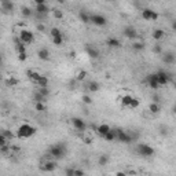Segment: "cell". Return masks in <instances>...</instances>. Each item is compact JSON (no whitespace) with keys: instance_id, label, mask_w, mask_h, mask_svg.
Returning a JSON list of instances; mask_svg holds the SVG:
<instances>
[{"instance_id":"60d3db41","label":"cell","mask_w":176,"mask_h":176,"mask_svg":"<svg viewBox=\"0 0 176 176\" xmlns=\"http://www.w3.org/2000/svg\"><path fill=\"white\" fill-rule=\"evenodd\" d=\"M52 14H54V18H56V20H61V18H63V14L61 10H54L52 11Z\"/></svg>"},{"instance_id":"ffe728a7","label":"cell","mask_w":176,"mask_h":176,"mask_svg":"<svg viewBox=\"0 0 176 176\" xmlns=\"http://www.w3.org/2000/svg\"><path fill=\"white\" fill-rule=\"evenodd\" d=\"M151 36H153V39L156 41H160V40H162L165 37V32L162 29H154L153 33H151Z\"/></svg>"},{"instance_id":"9c48e42d","label":"cell","mask_w":176,"mask_h":176,"mask_svg":"<svg viewBox=\"0 0 176 176\" xmlns=\"http://www.w3.org/2000/svg\"><path fill=\"white\" fill-rule=\"evenodd\" d=\"M72 124L77 132H84L87 129V124H85V121L83 118H77V117L72 118Z\"/></svg>"},{"instance_id":"5bb4252c","label":"cell","mask_w":176,"mask_h":176,"mask_svg":"<svg viewBox=\"0 0 176 176\" xmlns=\"http://www.w3.org/2000/svg\"><path fill=\"white\" fill-rule=\"evenodd\" d=\"M157 76H158V84L160 85H166L168 83H169V80H171V77H169V74L166 72H158L157 73Z\"/></svg>"},{"instance_id":"b9f144b4","label":"cell","mask_w":176,"mask_h":176,"mask_svg":"<svg viewBox=\"0 0 176 176\" xmlns=\"http://www.w3.org/2000/svg\"><path fill=\"white\" fill-rule=\"evenodd\" d=\"M7 142H8V138H6L3 134L0 135V146H7Z\"/></svg>"},{"instance_id":"603a6c76","label":"cell","mask_w":176,"mask_h":176,"mask_svg":"<svg viewBox=\"0 0 176 176\" xmlns=\"http://www.w3.org/2000/svg\"><path fill=\"white\" fill-rule=\"evenodd\" d=\"M36 11H37V14H40V15H46V14H48L50 8H48V6H47L46 3L44 4H37Z\"/></svg>"},{"instance_id":"1f68e13d","label":"cell","mask_w":176,"mask_h":176,"mask_svg":"<svg viewBox=\"0 0 176 176\" xmlns=\"http://www.w3.org/2000/svg\"><path fill=\"white\" fill-rule=\"evenodd\" d=\"M109 162V157L106 156V154H102L101 157H99V160H98V164L101 166H105V165H108Z\"/></svg>"},{"instance_id":"7a4b0ae2","label":"cell","mask_w":176,"mask_h":176,"mask_svg":"<svg viewBox=\"0 0 176 176\" xmlns=\"http://www.w3.org/2000/svg\"><path fill=\"white\" fill-rule=\"evenodd\" d=\"M136 151H138V154H140L142 157H153L154 154H156V150H154L151 146L146 144V143H139L138 144Z\"/></svg>"},{"instance_id":"d6a6232c","label":"cell","mask_w":176,"mask_h":176,"mask_svg":"<svg viewBox=\"0 0 176 176\" xmlns=\"http://www.w3.org/2000/svg\"><path fill=\"white\" fill-rule=\"evenodd\" d=\"M35 109H36L39 113H43V111L46 110V102H36V105H35Z\"/></svg>"},{"instance_id":"8d00e7d4","label":"cell","mask_w":176,"mask_h":176,"mask_svg":"<svg viewBox=\"0 0 176 176\" xmlns=\"http://www.w3.org/2000/svg\"><path fill=\"white\" fill-rule=\"evenodd\" d=\"M139 105H140L139 99L134 98V99H132V102H131V105L128 106V109H132V110H134V109H138V108H139Z\"/></svg>"},{"instance_id":"ee69618b","label":"cell","mask_w":176,"mask_h":176,"mask_svg":"<svg viewBox=\"0 0 176 176\" xmlns=\"http://www.w3.org/2000/svg\"><path fill=\"white\" fill-rule=\"evenodd\" d=\"M26 58H28V55H26V52H21V54H18V59H20L21 62H25Z\"/></svg>"},{"instance_id":"4fadbf2b","label":"cell","mask_w":176,"mask_h":176,"mask_svg":"<svg viewBox=\"0 0 176 176\" xmlns=\"http://www.w3.org/2000/svg\"><path fill=\"white\" fill-rule=\"evenodd\" d=\"M2 8H3L4 14H13V11H14L13 0H3L2 2Z\"/></svg>"},{"instance_id":"f907efd6","label":"cell","mask_w":176,"mask_h":176,"mask_svg":"<svg viewBox=\"0 0 176 176\" xmlns=\"http://www.w3.org/2000/svg\"><path fill=\"white\" fill-rule=\"evenodd\" d=\"M33 2L36 3V6H37V4H44V3H46V0H33Z\"/></svg>"},{"instance_id":"ba28073f","label":"cell","mask_w":176,"mask_h":176,"mask_svg":"<svg viewBox=\"0 0 176 176\" xmlns=\"http://www.w3.org/2000/svg\"><path fill=\"white\" fill-rule=\"evenodd\" d=\"M116 134H117V140L118 142H121V143H131L132 142V136L131 135H128L125 131L123 129H116Z\"/></svg>"},{"instance_id":"2e32d148","label":"cell","mask_w":176,"mask_h":176,"mask_svg":"<svg viewBox=\"0 0 176 176\" xmlns=\"http://www.w3.org/2000/svg\"><path fill=\"white\" fill-rule=\"evenodd\" d=\"M109 131H111V128H110V125H109V124H101V125H98V127H96V134L101 135L102 138L108 134Z\"/></svg>"},{"instance_id":"44dd1931","label":"cell","mask_w":176,"mask_h":176,"mask_svg":"<svg viewBox=\"0 0 176 176\" xmlns=\"http://www.w3.org/2000/svg\"><path fill=\"white\" fill-rule=\"evenodd\" d=\"M37 56H39V59H41V61H47V59L50 58V51L47 48H40L39 51H37Z\"/></svg>"},{"instance_id":"7402d4cb","label":"cell","mask_w":176,"mask_h":176,"mask_svg":"<svg viewBox=\"0 0 176 176\" xmlns=\"http://www.w3.org/2000/svg\"><path fill=\"white\" fill-rule=\"evenodd\" d=\"M78 18H80V21L83 23H91V15L88 13H85V11H80L78 13Z\"/></svg>"},{"instance_id":"9a60e30c","label":"cell","mask_w":176,"mask_h":176,"mask_svg":"<svg viewBox=\"0 0 176 176\" xmlns=\"http://www.w3.org/2000/svg\"><path fill=\"white\" fill-rule=\"evenodd\" d=\"M26 76H28V78H29L30 81L35 83V84H37L39 78L41 77V74H40V73H37L36 70H32V69H29V70L26 72Z\"/></svg>"},{"instance_id":"3957f363","label":"cell","mask_w":176,"mask_h":176,"mask_svg":"<svg viewBox=\"0 0 176 176\" xmlns=\"http://www.w3.org/2000/svg\"><path fill=\"white\" fill-rule=\"evenodd\" d=\"M66 153V149L63 144L61 143H56V144H52L50 147V156L54 157V158H62Z\"/></svg>"},{"instance_id":"d590c367","label":"cell","mask_w":176,"mask_h":176,"mask_svg":"<svg viewBox=\"0 0 176 176\" xmlns=\"http://www.w3.org/2000/svg\"><path fill=\"white\" fill-rule=\"evenodd\" d=\"M88 76V73L85 72V70H81V72H78L77 76H76V80L77 81H83V80H85V77Z\"/></svg>"},{"instance_id":"277c9868","label":"cell","mask_w":176,"mask_h":176,"mask_svg":"<svg viewBox=\"0 0 176 176\" xmlns=\"http://www.w3.org/2000/svg\"><path fill=\"white\" fill-rule=\"evenodd\" d=\"M18 37L21 39V41H22L23 44H30V43L35 41V35H33V32H30V30H28V29L21 30Z\"/></svg>"},{"instance_id":"8fae6325","label":"cell","mask_w":176,"mask_h":176,"mask_svg":"<svg viewBox=\"0 0 176 176\" xmlns=\"http://www.w3.org/2000/svg\"><path fill=\"white\" fill-rule=\"evenodd\" d=\"M162 55V62L166 63V65H172V63L176 62V55L173 54V52L168 51V52H164V54H161Z\"/></svg>"},{"instance_id":"d4e9b609","label":"cell","mask_w":176,"mask_h":176,"mask_svg":"<svg viewBox=\"0 0 176 176\" xmlns=\"http://www.w3.org/2000/svg\"><path fill=\"white\" fill-rule=\"evenodd\" d=\"M103 139H105V140H108V142H113V140H116V139H117V134H116V129L109 131L108 134L103 136Z\"/></svg>"},{"instance_id":"681fc988","label":"cell","mask_w":176,"mask_h":176,"mask_svg":"<svg viewBox=\"0 0 176 176\" xmlns=\"http://www.w3.org/2000/svg\"><path fill=\"white\" fill-rule=\"evenodd\" d=\"M37 30H39V32H44V30H46V26L39 23V25H37Z\"/></svg>"},{"instance_id":"6da1fadb","label":"cell","mask_w":176,"mask_h":176,"mask_svg":"<svg viewBox=\"0 0 176 176\" xmlns=\"http://www.w3.org/2000/svg\"><path fill=\"white\" fill-rule=\"evenodd\" d=\"M36 128L32 127L30 124H28V123H25V124L20 125V128H18V131H17V136L20 138V139H28V138L33 136V135L36 134Z\"/></svg>"},{"instance_id":"cb8c5ba5","label":"cell","mask_w":176,"mask_h":176,"mask_svg":"<svg viewBox=\"0 0 176 176\" xmlns=\"http://www.w3.org/2000/svg\"><path fill=\"white\" fill-rule=\"evenodd\" d=\"M87 88H88V91H91V92H98L101 90V84L98 81H90Z\"/></svg>"},{"instance_id":"7dc6e473","label":"cell","mask_w":176,"mask_h":176,"mask_svg":"<svg viewBox=\"0 0 176 176\" xmlns=\"http://www.w3.org/2000/svg\"><path fill=\"white\" fill-rule=\"evenodd\" d=\"M2 134H3L6 138H8V139H11V138H13V134H10V131H3Z\"/></svg>"},{"instance_id":"ab89813d","label":"cell","mask_w":176,"mask_h":176,"mask_svg":"<svg viewBox=\"0 0 176 176\" xmlns=\"http://www.w3.org/2000/svg\"><path fill=\"white\" fill-rule=\"evenodd\" d=\"M81 101H83V103H85V105H91L92 103L91 96H88V95H83V96H81Z\"/></svg>"},{"instance_id":"f35d334b","label":"cell","mask_w":176,"mask_h":176,"mask_svg":"<svg viewBox=\"0 0 176 176\" xmlns=\"http://www.w3.org/2000/svg\"><path fill=\"white\" fill-rule=\"evenodd\" d=\"M39 92H41V94L44 95L46 98L50 95V90H48V87H39Z\"/></svg>"},{"instance_id":"e575fe53","label":"cell","mask_w":176,"mask_h":176,"mask_svg":"<svg viewBox=\"0 0 176 176\" xmlns=\"http://www.w3.org/2000/svg\"><path fill=\"white\" fill-rule=\"evenodd\" d=\"M21 13H22V15L26 17V18H29V17L32 15V10H30L29 7H26V6H23L22 8H21Z\"/></svg>"},{"instance_id":"30bf717a","label":"cell","mask_w":176,"mask_h":176,"mask_svg":"<svg viewBox=\"0 0 176 176\" xmlns=\"http://www.w3.org/2000/svg\"><path fill=\"white\" fill-rule=\"evenodd\" d=\"M123 35H124L127 39H136L138 37V32L136 29H135L134 26H127V28H124V30H123Z\"/></svg>"},{"instance_id":"f1b7e54d","label":"cell","mask_w":176,"mask_h":176,"mask_svg":"<svg viewBox=\"0 0 176 176\" xmlns=\"http://www.w3.org/2000/svg\"><path fill=\"white\" fill-rule=\"evenodd\" d=\"M46 96H44V95L41 94V92H35V94H33V101L35 102H46Z\"/></svg>"},{"instance_id":"836d02e7","label":"cell","mask_w":176,"mask_h":176,"mask_svg":"<svg viewBox=\"0 0 176 176\" xmlns=\"http://www.w3.org/2000/svg\"><path fill=\"white\" fill-rule=\"evenodd\" d=\"M52 43H54L55 46L61 47L63 44V36H55V37H52Z\"/></svg>"},{"instance_id":"bcb514c9","label":"cell","mask_w":176,"mask_h":176,"mask_svg":"<svg viewBox=\"0 0 176 176\" xmlns=\"http://www.w3.org/2000/svg\"><path fill=\"white\" fill-rule=\"evenodd\" d=\"M85 172L81 169H74V176H84Z\"/></svg>"},{"instance_id":"74e56055","label":"cell","mask_w":176,"mask_h":176,"mask_svg":"<svg viewBox=\"0 0 176 176\" xmlns=\"http://www.w3.org/2000/svg\"><path fill=\"white\" fill-rule=\"evenodd\" d=\"M51 37H55V36H62V32L58 29V28H52L51 29Z\"/></svg>"},{"instance_id":"7bdbcfd3","label":"cell","mask_w":176,"mask_h":176,"mask_svg":"<svg viewBox=\"0 0 176 176\" xmlns=\"http://www.w3.org/2000/svg\"><path fill=\"white\" fill-rule=\"evenodd\" d=\"M153 51L156 52V54H158V55H160V54H162V48H161V46H160V44H154Z\"/></svg>"},{"instance_id":"7c38bea8","label":"cell","mask_w":176,"mask_h":176,"mask_svg":"<svg viewBox=\"0 0 176 176\" xmlns=\"http://www.w3.org/2000/svg\"><path fill=\"white\" fill-rule=\"evenodd\" d=\"M85 54H87L88 56L91 59H96L99 58V51L96 48H95L94 46H91V44H88V46H85Z\"/></svg>"},{"instance_id":"8992f818","label":"cell","mask_w":176,"mask_h":176,"mask_svg":"<svg viewBox=\"0 0 176 176\" xmlns=\"http://www.w3.org/2000/svg\"><path fill=\"white\" fill-rule=\"evenodd\" d=\"M142 18L146 21H157L158 20V14L154 10H151V8H143V11H142Z\"/></svg>"},{"instance_id":"f6af8a7d","label":"cell","mask_w":176,"mask_h":176,"mask_svg":"<svg viewBox=\"0 0 176 176\" xmlns=\"http://www.w3.org/2000/svg\"><path fill=\"white\" fill-rule=\"evenodd\" d=\"M83 142H84L85 144H91V143H92V138H91V136H84Z\"/></svg>"},{"instance_id":"e0dca14e","label":"cell","mask_w":176,"mask_h":176,"mask_svg":"<svg viewBox=\"0 0 176 176\" xmlns=\"http://www.w3.org/2000/svg\"><path fill=\"white\" fill-rule=\"evenodd\" d=\"M106 44H108V47H110V48H120L121 47V41L117 37H109V39L106 40Z\"/></svg>"},{"instance_id":"f5cc1de1","label":"cell","mask_w":176,"mask_h":176,"mask_svg":"<svg viewBox=\"0 0 176 176\" xmlns=\"http://www.w3.org/2000/svg\"><path fill=\"white\" fill-rule=\"evenodd\" d=\"M172 111L176 114V105H175V106H173V108H172Z\"/></svg>"},{"instance_id":"f546056e","label":"cell","mask_w":176,"mask_h":176,"mask_svg":"<svg viewBox=\"0 0 176 176\" xmlns=\"http://www.w3.org/2000/svg\"><path fill=\"white\" fill-rule=\"evenodd\" d=\"M149 110H150V113L157 114L158 111H160V106H158L157 102H153V103H150V106H149Z\"/></svg>"},{"instance_id":"83f0119b","label":"cell","mask_w":176,"mask_h":176,"mask_svg":"<svg viewBox=\"0 0 176 176\" xmlns=\"http://www.w3.org/2000/svg\"><path fill=\"white\" fill-rule=\"evenodd\" d=\"M48 77L47 76H44V74H41V77L39 78V81H37V85L39 87H48Z\"/></svg>"},{"instance_id":"d6986e66","label":"cell","mask_w":176,"mask_h":176,"mask_svg":"<svg viewBox=\"0 0 176 176\" xmlns=\"http://www.w3.org/2000/svg\"><path fill=\"white\" fill-rule=\"evenodd\" d=\"M14 41H15V48H17V51H18V54H21V52H26V44H23V43L21 41L20 37H15Z\"/></svg>"},{"instance_id":"52a82bcc","label":"cell","mask_w":176,"mask_h":176,"mask_svg":"<svg viewBox=\"0 0 176 176\" xmlns=\"http://www.w3.org/2000/svg\"><path fill=\"white\" fill-rule=\"evenodd\" d=\"M146 83L149 84V87L153 88V90H157V88L160 87L158 84V76L157 73H150V74L146 76Z\"/></svg>"},{"instance_id":"816d5d0a","label":"cell","mask_w":176,"mask_h":176,"mask_svg":"<svg viewBox=\"0 0 176 176\" xmlns=\"http://www.w3.org/2000/svg\"><path fill=\"white\" fill-rule=\"evenodd\" d=\"M172 29L176 32V21H173V22H172Z\"/></svg>"},{"instance_id":"484cf974","label":"cell","mask_w":176,"mask_h":176,"mask_svg":"<svg viewBox=\"0 0 176 176\" xmlns=\"http://www.w3.org/2000/svg\"><path fill=\"white\" fill-rule=\"evenodd\" d=\"M132 96L131 95H124V96H121V105L124 106V108H128L131 105V102H132Z\"/></svg>"},{"instance_id":"4316f807","label":"cell","mask_w":176,"mask_h":176,"mask_svg":"<svg viewBox=\"0 0 176 176\" xmlns=\"http://www.w3.org/2000/svg\"><path fill=\"white\" fill-rule=\"evenodd\" d=\"M20 84V81H18V78H15V77H8L6 80V85L7 87H17V85Z\"/></svg>"},{"instance_id":"c3c4849f","label":"cell","mask_w":176,"mask_h":176,"mask_svg":"<svg viewBox=\"0 0 176 176\" xmlns=\"http://www.w3.org/2000/svg\"><path fill=\"white\" fill-rule=\"evenodd\" d=\"M65 173H66L68 176H74V169H66Z\"/></svg>"},{"instance_id":"ac0fdd59","label":"cell","mask_w":176,"mask_h":176,"mask_svg":"<svg viewBox=\"0 0 176 176\" xmlns=\"http://www.w3.org/2000/svg\"><path fill=\"white\" fill-rule=\"evenodd\" d=\"M56 169V162L55 161H47L44 166H41V171L44 172H54Z\"/></svg>"},{"instance_id":"5b68a950","label":"cell","mask_w":176,"mask_h":176,"mask_svg":"<svg viewBox=\"0 0 176 176\" xmlns=\"http://www.w3.org/2000/svg\"><path fill=\"white\" fill-rule=\"evenodd\" d=\"M91 23L95 26H106L108 23V20H106V17L102 15V14H92L91 15Z\"/></svg>"},{"instance_id":"4dcf8cb0","label":"cell","mask_w":176,"mask_h":176,"mask_svg":"<svg viewBox=\"0 0 176 176\" xmlns=\"http://www.w3.org/2000/svg\"><path fill=\"white\" fill-rule=\"evenodd\" d=\"M132 48H134L135 51H138V52L143 51V50H144V44L142 41H135L134 44H132Z\"/></svg>"}]
</instances>
